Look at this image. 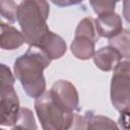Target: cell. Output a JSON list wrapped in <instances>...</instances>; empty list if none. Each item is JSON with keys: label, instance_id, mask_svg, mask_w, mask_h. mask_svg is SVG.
<instances>
[{"label": "cell", "instance_id": "cell-1", "mask_svg": "<svg viewBox=\"0 0 130 130\" xmlns=\"http://www.w3.org/2000/svg\"><path fill=\"white\" fill-rule=\"evenodd\" d=\"M50 63L51 60L35 47H28L24 54L15 59L13 64L14 75L29 98L37 100L46 92L44 70Z\"/></svg>", "mask_w": 130, "mask_h": 130}, {"label": "cell", "instance_id": "cell-2", "mask_svg": "<svg viewBox=\"0 0 130 130\" xmlns=\"http://www.w3.org/2000/svg\"><path fill=\"white\" fill-rule=\"evenodd\" d=\"M50 5L42 0H24L18 4L17 21L25 43L39 48L44 38L51 31L47 24Z\"/></svg>", "mask_w": 130, "mask_h": 130}, {"label": "cell", "instance_id": "cell-3", "mask_svg": "<svg viewBox=\"0 0 130 130\" xmlns=\"http://www.w3.org/2000/svg\"><path fill=\"white\" fill-rule=\"evenodd\" d=\"M35 111L44 130H64L74 114L66 110L51 90L44 92L35 101Z\"/></svg>", "mask_w": 130, "mask_h": 130}, {"label": "cell", "instance_id": "cell-4", "mask_svg": "<svg viewBox=\"0 0 130 130\" xmlns=\"http://www.w3.org/2000/svg\"><path fill=\"white\" fill-rule=\"evenodd\" d=\"M110 96L113 107L120 113L130 109V60L127 57L113 70Z\"/></svg>", "mask_w": 130, "mask_h": 130}, {"label": "cell", "instance_id": "cell-5", "mask_svg": "<svg viewBox=\"0 0 130 130\" xmlns=\"http://www.w3.org/2000/svg\"><path fill=\"white\" fill-rule=\"evenodd\" d=\"M20 111L19 100L11 84H1V125L14 126Z\"/></svg>", "mask_w": 130, "mask_h": 130}, {"label": "cell", "instance_id": "cell-6", "mask_svg": "<svg viewBox=\"0 0 130 130\" xmlns=\"http://www.w3.org/2000/svg\"><path fill=\"white\" fill-rule=\"evenodd\" d=\"M54 98L69 112L78 110L79 96L76 87L68 80H57L51 87Z\"/></svg>", "mask_w": 130, "mask_h": 130}, {"label": "cell", "instance_id": "cell-7", "mask_svg": "<svg viewBox=\"0 0 130 130\" xmlns=\"http://www.w3.org/2000/svg\"><path fill=\"white\" fill-rule=\"evenodd\" d=\"M94 22L98 36L102 38L113 39L123 30L122 18L116 12L98 16Z\"/></svg>", "mask_w": 130, "mask_h": 130}, {"label": "cell", "instance_id": "cell-8", "mask_svg": "<svg viewBox=\"0 0 130 130\" xmlns=\"http://www.w3.org/2000/svg\"><path fill=\"white\" fill-rule=\"evenodd\" d=\"M38 49L41 50L52 61L61 58L66 53L67 46L62 37L51 30L44 38Z\"/></svg>", "mask_w": 130, "mask_h": 130}, {"label": "cell", "instance_id": "cell-9", "mask_svg": "<svg viewBox=\"0 0 130 130\" xmlns=\"http://www.w3.org/2000/svg\"><path fill=\"white\" fill-rule=\"evenodd\" d=\"M92 59L95 66L100 70L109 72L114 70L116 65L121 61L122 56L114 47L109 45L95 51Z\"/></svg>", "mask_w": 130, "mask_h": 130}, {"label": "cell", "instance_id": "cell-10", "mask_svg": "<svg viewBox=\"0 0 130 130\" xmlns=\"http://www.w3.org/2000/svg\"><path fill=\"white\" fill-rule=\"evenodd\" d=\"M1 34H0V47L3 50L12 51L21 47L25 41L21 31L16 27L1 21Z\"/></svg>", "mask_w": 130, "mask_h": 130}, {"label": "cell", "instance_id": "cell-11", "mask_svg": "<svg viewBox=\"0 0 130 130\" xmlns=\"http://www.w3.org/2000/svg\"><path fill=\"white\" fill-rule=\"evenodd\" d=\"M95 41L87 37L74 36L70 45V50L73 56L79 60H88L95 53Z\"/></svg>", "mask_w": 130, "mask_h": 130}, {"label": "cell", "instance_id": "cell-12", "mask_svg": "<svg viewBox=\"0 0 130 130\" xmlns=\"http://www.w3.org/2000/svg\"><path fill=\"white\" fill-rule=\"evenodd\" d=\"M84 116L87 121V130H120L117 123L109 117L96 115L90 111L85 112Z\"/></svg>", "mask_w": 130, "mask_h": 130}, {"label": "cell", "instance_id": "cell-13", "mask_svg": "<svg viewBox=\"0 0 130 130\" xmlns=\"http://www.w3.org/2000/svg\"><path fill=\"white\" fill-rule=\"evenodd\" d=\"M109 45L114 47L123 57H126L130 54V30L123 29L118 36L113 39H110Z\"/></svg>", "mask_w": 130, "mask_h": 130}, {"label": "cell", "instance_id": "cell-14", "mask_svg": "<svg viewBox=\"0 0 130 130\" xmlns=\"http://www.w3.org/2000/svg\"><path fill=\"white\" fill-rule=\"evenodd\" d=\"M14 127L19 130H38V125L36 123L32 111L25 107L20 108L18 119Z\"/></svg>", "mask_w": 130, "mask_h": 130}, {"label": "cell", "instance_id": "cell-15", "mask_svg": "<svg viewBox=\"0 0 130 130\" xmlns=\"http://www.w3.org/2000/svg\"><path fill=\"white\" fill-rule=\"evenodd\" d=\"M74 36L87 37L96 42L99 40V36L96 32L94 19L91 17H84L83 19H81L76 26Z\"/></svg>", "mask_w": 130, "mask_h": 130}, {"label": "cell", "instance_id": "cell-16", "mask_svg": "<svg viewBox=\"0 0 130 130\" xmlns=\"http://www.w3.org/2000/svg\"><path fill=\"white\" fill-rule=\"evenodd\" d=\"M17 11L18 5L14 1L10 0H2L0 1V12L1 16L7 19L9 22L13 23L17 19Z\"/></svg>", "mask_w": 130, "mask_h": 130}, {"label": "cell", "instance_id": "cell-17", "mask_svg": "<svg viewBox=\"0 0 130 130\" xmlns=\"http://www.w3.org/2000/svg\"><path fill=\"white\" fill-rule=\"evenodd\" d=\"M89 4L91 5L93 11L98 16L109 14L115 12V7L117 2L115 1H99V0H90Z\"/></svg>", "mask_w": 130, "mask_h": 130}, {"label": "cell", "instance_id": "cell-18", "mask_svg": "<svg viewBox=\"0 0 130 130\" xmlns=\"http://www.w3.org/2000/svg\"><path fill=\"white\" fill-rule=\"evenodd\" d=\"M64 130H87V121L85 116L74 113L70 123Z\"/></svg>", "mask_w": 130, "mask_h": 130}, {"label": "cell", "instance_id": "cell-19", "mask_svg": "<svg viewBox=\"0 0 130 130\" xmlns=\"http://www.w3.org/2000/svg\"><path fill=\"white\" fill-rule=\"evenodd\" d=\"M1 84H14V77L11 70L5 64H1Z\"/></svg>", "mask_w": 130, "mask_h": 130}, {"label": "cell", "instance_id": "cell-20", "mask_svg": "<svg viewBox=\"0 0 130 130\" xmlns=\"http://www.w3.org/2000/svg\"><path fill=\"white\" fill-rule=\"evenodd\" d=\"M118 122L122 130H130V109L121 112Z\"/></svg>", "mask_w": 130, "mask_h": 130}, {"label": "cell", "instance_id": "cell-21", "mask_svg": "<svg viewBox=\"0 0 130 130\" xmlns=\"http://www.w3.org/2000/svg\"><path fill=\"white\" fill-rule=\"evenodd\" d=\"M123 16L128 23H130V0L123 1Z\"/></svg>", "mask_w": 130, "mask_h": 130}, {"label": "cell", "instance_id": "cell-22", "mask_svg": "<svg viewBox=\"0 0 130 130\" xmlns=\"http://www.w3.org/2000/svg\"><path fill=\"white\" fill-rule=\"evenodd\" d=\"M54 4L56 5H59V6H65V5H69V4H77V3H80V2H74V1H70V2H60V1H53Z\"/></svg>", "mask_w": 130, "mask_h": 130}, {"label": "cell", "instance_id": "cell-23", "mask_svg": "<svg viewBox=\"0 0 130 130\" xmlns=\"http://www.w3.org/2000/svg\"><path fill=\"white\" fill-rule=\"evenodd\" d=\"M1 130H4V129H1Z\"/></svg>", "mask_w": 130, "mask_h": 130}]
</instances>
